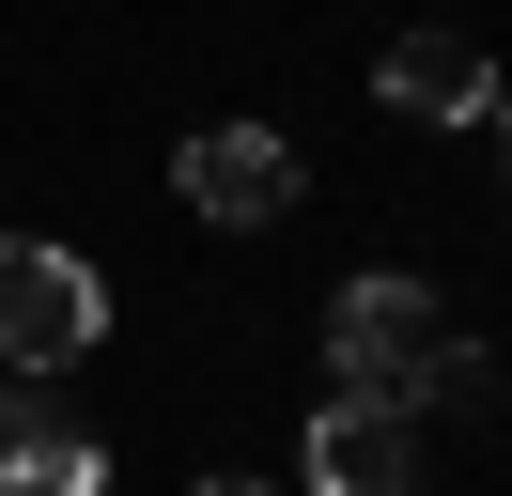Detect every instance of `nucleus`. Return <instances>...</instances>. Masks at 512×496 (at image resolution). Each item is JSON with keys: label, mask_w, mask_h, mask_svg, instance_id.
Returning <instances> with one entry per match:
<instances>
[{"label": "nucleus", "mask_w": 512, "mask_h": 496, "mask_svg": "<svg viewBox=\"0 0 512 496\" xmlns=\"http://www.w3.org/2000/svg\"><path fill=\"white\" fill-rule=\"evenodd\" d=\"M311 496H419V450L388 403H326L311 419Z\"/></svg>", "instance_id": "nucleus-5"}, {"label": "nucleus", "mask_w": 512, "mask_h": 496, "mask_svg": "<svg viewBox=\"0 0 512 496\" xmlns=\"http://www.w3.org/2000/svg\"><path fill=\"white\" fill-rule=\"evenodd\" d=\"M326 357H342V403H388V419H466V403L497 388V372H481V341L450 326L419 279H342Z\"/></svg>", "instance_id": "nucleus-1"}, {"label": "nucleus", "mask_w": 512, "mask_h": 496, "mask_svg": "<svg viewBox=\"0 0 512 496\" xmlns=\"http://www.w3.org/2000/svg\"><path fill=\"white\" fill-rule=\"evenodd\" d=\"M171 186H187V217H218V233H264V217H295V140L280 124H202V140L171 155Z\"/></svg>", "instance_id": "nucleus-3"}, {"label": "nucleus", "mask_w": 512, "mask_h": 496, "mask_svg": "<svg viewBox=\"0 0 512 496\" xmlns=\"http://www.w3.org/2000/svg\"><path fill=\"white\" fill-rule=\"evenodd\" d=\"M0 496H109V450L47 403H0Z\"/></svg>", "instance_id": "nucleus-6"}, {"label": "nucleus", "mask_w": 512, "mask_h": 496, "mask_svg": "<svg viewBox=\"0 0 512 496\" xmlns=\"http://www.w3.org/2000/svg\"><path fill=\"white\" fill-rule=\"evenodd\" d=\"M202 496H280V481H202Z\"/></svg>", "instance_id": "nucleus-7"}, {"label": "nucleus", "mask_w": 512, "mask_h": 496, "mask_svg": "<svg viewBox=\"0 0 512 496\" xmlns=\"http://www.w3.org/2000/svg\"><path fill=\"white\" fill-rule=\"evenodd\" d=\"M373 93H388L404 124H481V109H497V62H481L466 31H404V47L373 62Z\"/></svg>", "instance_id": "nucleus-4"}, {"label": "nucleus", "mask_w": 512, "mask_h": 496, "mask_svg": "<svg viewBox=\"0 0 512 496\" xmlns=\"http://www.w3.org/2000/svg\"><path fill=\"white\" fill-rule=\"evenodd\" d=\"M109 341V279L63 233H0V372H78Z\"/></svg>", "instance_id": "nucleus-2"}]
</instances>
